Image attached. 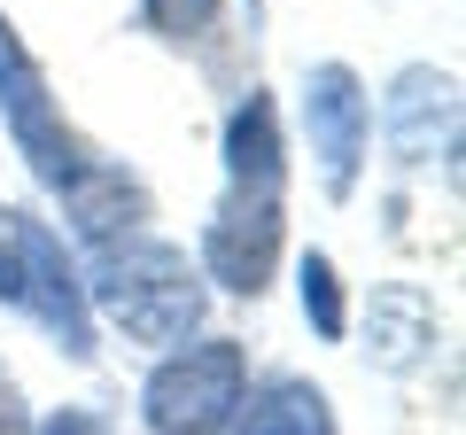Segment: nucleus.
Listing matches in <instances>:
<instances>
[{"mask_svg": "<svg viewBox=\"0 0 466 435\" xmlns=\"http://www.w3.org/2000/svg\"><path fill=\"white\" fill-rule=\"evenodd\" d=\"M249 397V350L233 335H187L156 350L140 381V428L148 435H226Z\"/></svg>", "mask_w": 466, "mask_h": 435, "instance_id": "obj_3", "label": "nucleus"}, {"mask_svg": "<svg viewBox=\"0 0 466 435\" xmlns=\"http://www.w3.org/2000/svg\"><path fill=\"white\" fill-rule=\"evenodd\" d=\"M226 435H342V420H334V397L319 381L272 373V381H249V397H241Z\"/></svg>", "mask_w": 466, "mask_h": 435, "instance_id": "obj_11", "label": "nucleus"}, {"mask_svg": "<svg viewBox=\"0 0 466 435\" xmlns=\"http://www.w3.org/2000/svg\"><path fill=\"white\" fill-rule=\"evenodd\" d=\"M0 435H32V404H24V389H16L8 366H0Z\"/></svg>", "mask_w": 466, "mask_h": 435, "instance_id": "obj_15", "label": "nucleus"}, {"mask_svg": "<svg viewBox=\"0 0 466 435\" xmlns=\"http://www.w3.org/2000/svg\"><path fill=\"white\" fill-rule=\"evenodd\" d=\"M55 202H63L70 241H78V249H109V241L140 234V226H148V210H156L148 179H140V171H125V164H109V156H86V171H78Z\"/></svg>", "mask_w": 466, "mask_h": 435, "instance_id": "obj_8", "label": "nucleus"}, {"mask_svg": "<svg viewBox=\"0 0 466 435\" xmlns=\"http://www.w3.org/2000/svg\"><path fill=\"white\" fill-rule=\"evenodd\" d=\"M381 140L404 171L443 164L459 179V70L435 63H404L381 94Z\"/></svg>", "mask_w": 466, "mask_h": 435, "instance_id": "obj_7", "label": "nucleus"}, {"mask_svg": "<svg viewBox=\"0 0 466 435\" xmlns=\"http://www.w3.org/2000/svg\"><path fill=\"white\" fill-rule=\"evenodd\" d=\"M0 125H8L16 156L32 164V179L47 187V195H63V187L86 171V156H94L78 133H70L63 101L47 94V70L32 63V47H24V32L8 16H0Z\"/></svg>", "mask_w": 466, "mask_h": 435, "instance_id": "obj_5", "label": "nucleus"}, {"mask_svg": "<svg viewBox=\"0 0 466 435\" xmlns=\"http://www.w3.org/2000/svg\"><path fill=\"white\" fill-rule=\"evenodd\" d=\"M0 311L32 319L70 366L101 358V327H94V303H86L78 249L24 202H0Z\"/></svg>", "mask_w": 466, "mask_h": 435, "instance_id": "obj_2", "label": "nucleus"}, {"mask_svg": "<svg viewBox=\"0 0 466 435\" xmlns=\"http://www.w3.org/2000/svg\"><path fill=\"white\" fill-rule=\"evenodd\" d=\"M249 8H265V0H249Z\"/></svg>", "mask_w": 466, "mask_h": 435, "instance_id": "obj_16", "label": "nucleus"}, {"mask_svg": "<svg viewBox=\"0 0 466 435\" xmlns=\"http://www.w3.org/2000/svg\"><path fill=\"white\" fill-rule=\"evenodd\" d=\"M226 187L249 195H288V140H280V101L265 86L226 109Z\"/></svg>", "mask_w": 466, "mask_h": 435, "instance_id": "obj_10", "label": "nucleus"}, {"mask_svg": "<svg viewBox=\"0 0 466 435\" xmlns=\"http://www.w3.org/2000/svg\"><path fill=\"white\" fill-rule=\"evenodd\" d=\"M435 342H443V319H435L428 288H412V280L373 288V303H366V342H358L373 373L404 381V373H420V366L435 358Z\"/></svg>", "mask_w": 466, "mask_h": 435, "instance_id": "obj_9", "label": "nucleus"}, {"mask_svg": "<svg viewBox=\"0 0 466 435\" xmlns=\"http://www.w3.org/2000/svg\"><path fill=\"white\" fill-rule=\"evenodd\" d=\"M296 303H303V319H311L319 342H342L350 335V296H342V272H334L327 249H303L296 257Z\"/></svg>", "mask_w": 466, "mask_h": 435, "instance_id": "obj_12", "label": "nucleus"}, {"mask_svg": "<svg viewBox=\"0 0 466 435\" xmlns=\"http://www.w3.org/2000/svg\"><path fill=\"white\" fill-rule=\"evenodd\" d=\"M226 0H140V32H156L164 47H195L218 32Z\"/></svg>", "mask_w": 466, "mask_h": 435, "instance_id": "obj_13", "label": "nucleus"}, {"mask_svg": "<svg viewBox=\"0 0 466 435\" xmlns=\"http://www.w3.org/2000/svg\"><path fill=\"white\" fill-rule=\"evenodd\" d=\"M280 257H288V195H249V187H226L202 218V241H195V265L218 296H241L257 303L272 280H280Z\"/></svg>", "mask_w": 466, "mask_h": 435, "instance_id": "obj_4", "label": "nucleus"}, {"mask_svg": "<svg viewBox=\"0 0 466 435\" xmlns=\"http://www.w3.org/2000/svg\"><path fill=\"white\" fill-rule=\"evenodd\" d=\"M78 272H86L94 327H116L140 350H171V342L202 335V319H210V280L179 241L125 234L109 249H86Z\"/></svg>", "mask_w": 466, "mask_h": 435, "instance_id": "obj_1", "label": "nucleus"}, {"mask_svg": "<svg viewBox=\"0 0 466 435\" xmlns=\"http://www.w3.org/2000/svg\"><path fill=\"white\" fill-rule=\"evenodd\" d=\"M32 435H116L94 404H55L47 420H32Z\"/></svg>", "mask_w": 466, "mask_h": 435, "instance_id": "obj_14", "label": "nucleus"}, {"mask_svg": "<svg viewBox=\"0 0 466 435\" xmlns=\"http://www.w3.org/2000/svg\"><path fill=\"white\" fill-rule=\"evenodd\" d=\"M303 140L327 202H350L366 179V148H373V94L350 63H311L303 70Z\"/></svg>", "mask_w": 466, "mask_h": 435, "instance_id": "obj_6", "label": "nucleus"}]
</instances>
